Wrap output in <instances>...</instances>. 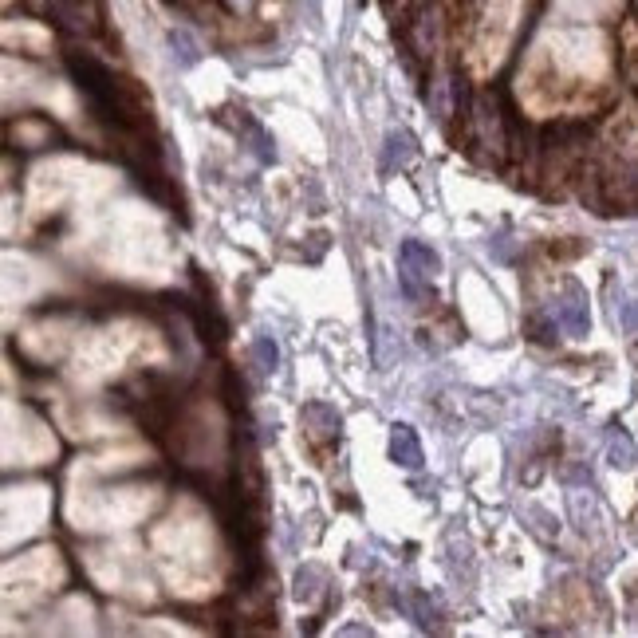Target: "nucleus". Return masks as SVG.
<instances>
[{"label":"nucleus","instance_id":"f257e3e1","mask_svg":"<svg viewBox=\"0 0 638 638\" xmlns=\"http://www.w3.org/2000/svg\"><path fill=\"white\" fill-rule=\"evenodd\" d=\"M442 272V256L434 253L430 245L422 241H402L398 249V284H402V296L422 304L434 296V276Z\"/></svg>","mask_w":638,"mask_h":638},{"label":"nucleus","instance_id":"f03ea898","mask_svg":"<svg viewBox=\"0 0 638 638\" xmlns=\"http://www.w3.org/2000/svg\"><path fill=\"white\" fill-rule=\"evenodd\" d=\"M548 312H552V319L560 323V331L572 335V339L587 335V327H591V316H587V292H583L575 280H568V284L560 288V296L552 300Z\"/></svg>","mask_w":638,"mask_h":638},{"label":"nucleus","instance_id":"7ed1b4c3","mask_svg":"<svg viewBox=\"0 0 638 638\" xmlns=\"http://www.w3.org/2000/svg\"><path fill=\"white\" fill-rule=\"evenodd\" d=\"M300 418H304V426H308V438H312V442H339V426H343V418H339V410H335V406H327V402H308Z\"/></svg>","mask_w":638,"mask_h":638},{"label":"nucleus","instance_id":"20e7f679","mask_svg":"<svg viewBox=\"0 0 638 638\" xmlns=\"http://www.w3.org/2000/svg\"><path fill=\"white\" fill-rule=\"evenodd\" d=\"M390 457H394V465H402V469H422V442H418V434H414L410 426H402V422L390 426Z\"/></svg>","mask_w":638,"mask_h":638},{"label":"nucleus","instance_id":"39448f33","mask_svg":"<svg viewBox=\"0 0 638 638\" xmlns=\"http://www.w3.org/2000/svg\"><path fill=\"white\" fill-rule=\"evenodd\" d=\"M233 127H237V134L249 142V150H253L260 162H276V150H272V138L264 134V127L256 123L249 111H241V119H233Z\"/></svg>","mask_w":638,"mask_h":638},{"label":"nucleus","instance_id":"423d86ee","mask_svg":"<svg viewBox=\"0 0 638 638\" xmlns=\"http://www.w3.org/2000/svg\"><path fill=\"white\" fill-rule=\"evenodd\" d=\"M418 162V142L406 130H390L386 138V170H406Z\"/></svg>","mask_w":638,"mask_h":638},{"label":"nucleus","instance_id":"0eeeda50","mask_svg":"<svg viewBox=\"0 0 638 638\" xmlns=\"http://www.w3.org/2000/svg\"><path fill=\"white\" fill-rule=\"evenodd\" d=\"M607 461H611L615 469H631L638 461V446L627 430H611V434H607Z\"/></svg>","mask_w":638,"mask_h":638},{"label":"nucleus","instance_id":"6e6552de","mask_svg":"<svg viewBox=\"0 0 638 638\" xmlns=\"http://www.w3.org/2000/svg\"><path fill=\"white\" fill-rule=\"evenodd\" d=\"M253 359H256V371H260V375H268V371H276V359H280V351H276V343H272V335H256V343H253Z\"/></svg>","mask_w":638,"mask_h":638},{"label":"nucleus","instance_id":"1a4fd4ad","mask_svg":"<svg viewBox=\"0 0 638 638\" xmlns=\"http://www.w3.org/2000/svg\"><path fill=\"white\" fill-rule=\"evenodd\" d=\"M170 48H174V56H178V64L182 67H190L201 60V48L193 44L190 32H170Z\"/></svg>","mask_w":638,"mask_h":638},{"label":"nucleus","instance_id":"9d476101","mask_svg":"<svg viewBox=\"0 0 638 638\" xmlns=\"http://www.w3.org/2000/svg\"><path fill=\"white\" fill-rule=\"evenodd\" d=\"M623 327H627V331H638V300L623 308Z\"/></svg>","mask_w":638,"mask_h":638},{"label":"nucleus","instance_id":"9b49d317","mask_svg":"<svg viewBox=\"0 0 638 638\" xmlns=\"http://www.w3.org/2000/svg\"><path fill=\"white\" fill-rule=\"evenodd\" d=\"M225 4H229L233 12H249V8H253V0H225Z\"/></svg>","mask_w":638,"mask_h":638}]
</instances>
